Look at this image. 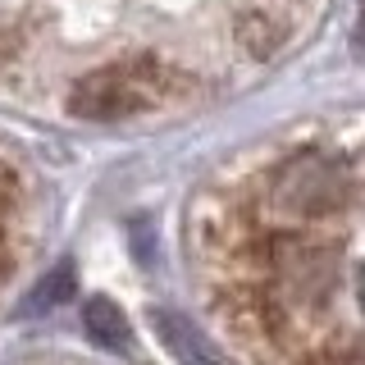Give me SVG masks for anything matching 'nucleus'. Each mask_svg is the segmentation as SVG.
<instances>
[{
    "instance_id": "nucleus-1",
    "label": "nucleus",
    "mask_w": 365,
    "mask_h": 365,
    "mask_svg": "<svg viewBox=\"0 0 365 365\" xmlns=\"http://www.w3.org/2000/svg\"><path fill=\"white\" fill-rule=\"evenodd\" d=\"M178 91V68L165 64L160 55H133V60H114L83 73L68 87V114L87 123H119L133 114H146Z\"/></svg>"
},
{
    "instance_id": "nucleus-2",
    "label": "nucleus",
    "mask_w": 365,
    "mask_h": 365,
    "mask_svg": "<svg viewBox=\"0 0 365 365\" xmlns=\"http://www.w3.org/2000/svg\"><path fill=\"white\" fill-rule=\"evenodd\" d=\"M269 201H274L279 215H288L297 224L334 220L351 201V174H347L342 160L324 155V151H302L274 174Z\"/></svg>"
},
{
    "instance_id": "nucleus-3",
    "label": "nucleus",
    "mask_w": 365,
    "mask_h": 365,
    "mask_svg": "<svg viewBox=\"0 0 365 365\" xmlns=\"http://www.w3.org/2000/svg\"><path fill=\"white\" fill-rule=\"evenodd\" d=\"M297 0H242L233 9V46L247 60H274L292 41Z\"/></svg>"
},
{
    "instance_id": "nucleus-4",
    "label": "nucleus",
    "mask_w": 365,
    "mask_h": 365,
    "mask_svg": "<svg viewBox=\"0 0 365 365\" xmlns=\"http://www.w3.org/2000/svg\"><path fill=\"white\" fill-rule=\"evenodd\" d=\"M151 324H155L160 342H165L182 365H224L220 351L210 347V338H205L187 315H178V311H151Z\"/></svg>"
},
{
    "instance_id": "nucleus-5",
    "label": "nucleus",
    "mask_w": 365,
    "mask_h": 365,
    "mask_svg": "<svg viewBox=\"0 0 365 365\" xmlns=\"http://www.w3.org/2000/svg\"><path fill=\"white\" fill-rule=\"evenodd\" d=\"M83 329L96 347H110V351L128 347V315H123L119 302H110V297H91L83 306Z\"/></svg>"
},
{
    "instance_id": "nucleus-6",
    "label": "nucleus",
    "mask_w": 365,
    "mask_h": 365,
    "mask_svg": "<svg viewBox=\"0 0 365 365\" xmlns=\"http://www.w3.org/2000/svg\"><path fill=\"white\" fill-rule=\"evenodd\" d=\"M64 297H73V265H68V260H60V265H55V269L37 283V288H32V297L23 302L19 315H23V319H28V315L37 319V315H46V311H55Z\"/></svg>"
},
{
    "instance_id": "nucleus-7",
    "label": "nucleus",
    "mask_w": 365,
    "mask_h": 365,
    "mask_svg": "<svg viewBox=\"0 0 365 365\" xmlns=\"http://www.w3.org/2000/svg\"><path fill=\"white\" fill-rule=\"evenodd\" d=\"M311 365H365V361H356V356H319Z\"/></svg>"
},
{
    "instance_id": "nucleus-8",
    "label": "nucleus",
    "mask_w": 365,
    "mask_h": 365,
    "mask_svg": "<svg viewBox=\"0 0 365 365\" xmlns=\"http://www.w3.org/2000/svg\"><path fill=\"white\" fill-rule=\"evenodd\" d=\"M356 46L365 51V14H361V23H356Z\"/></svg>"
},
{
    "instance_id": "nucleus-9",
    "label": "nucleus",
    "mask_w": 365,
    "mask_h": 365,
    "mask_svg": "<svg viewBox=\"0 0 365 365\" xmlns=\"http://www.w3.org/2000/svg\"><path fill=\"white\" fill-rule=\"evenodd\" d=\"M0 274H5V260H0Z\"/></svg>"
}]
</instances>
